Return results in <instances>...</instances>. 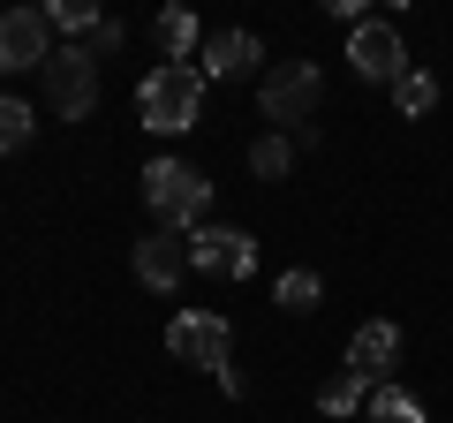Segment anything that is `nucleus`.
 Instances as JSON below:
<instances>
[{
	"instance_id": "nucleus-1",
	"label": "nucleus",
	"mask_w": 453,
	"mask_h": 423,
	"mask_svg": "<svg viewBox=\"0 0 453 423\" xmlns=\"http://www.w3.org/2000/svg\"><path fill=\"white\" fill-rule=\"evenodd\" d=\"M318 98H325L318 61H280V68H265V83H257L265 121H280V136H288L295 151L318 144Z\"/></svg>"
},
{
	"instance_id": "nucleus-2",
	"label": "nucleus",
	"mask_w": 453,
	"mask_h": 423,
	"mask_svg": "<svg viewBox=\"0 0 453 423\" xmlns=\"http://www.w3.org/2000/svg\"><path fill=\"white\" fill-rule=\"evenodd\" d=\"M136 114H144V129H159V136L196 129V121H204V68L159 61L144 83H136Z\"/></svg>"
},
{
	"instance_id": "nucleus-3",
	"label": "nucleus",
	"mask_w": 453,
	"mask_h": 423,
	"mask_svg": "<svg viewBox=\"0 0 453 423\" xmlns=\"http://www.w3.org/2000/svg\"><path fill=\"white\" fill-rule=\"evenodd\" d=\"M136 181H144V204H151V219H159V227H181V235H189L196 219H204V204H211V181L196 174L189 159H151Z\"/></svg>"
},
{
	"instance_id": "nucleus-4",
	"label": "nucleus",
	"mask_w": 453,
	"mask_h": 423,
	"mask_svg": "<svg viewBox=\"0 0 453 423\" xmlns=\"http://www.w3.org/2000/svg\"><path fill=\"white\" fill-rule=\"evenodd\" d=\"M46 98H53V114H68V121H83L98 106V53L91 46H61L46 61Z\"/></svg>"
},
{
	"instance_id": "nucleus-5",
	"label": "nucleus",
	"mask_w": 453,
	"mask_h": 423,
	"mask_svg": "<svg viewBox=\"0 0 453 423\" xmlns=\"http://www.w3.org/2000/svg\"><path fill=\"white\" fill-rule=\"evenodd\" d=\"M166 348H174V363H196V371L219 378V371H226V348H234V333H226L219 310H181L174 326H166Z\"/></svg>"
},
{
	"instance_id": "nucleus-6",
	"label": "nucleus",
	"mask_w": 453,
	"mask_h": 423,
	"mask_svg": "<svg viewBox=\"0 0 453 423\" xmlns=\"http://www.w3.org/2000/svg\"><path fill=\"white\" fill-rule=\"evenodd\" d=\"M189 265H204V273H219V280H250L257 273V242H250L242 227H196L189 235Z\"/></svg>"
},
{
	"instance_id": "nucleus-7",
	"label": "nucleus",
	"mask_w": 453,
	"mask_h": 423,
	"mask_svg": "<svg viewBox=\"0 0 453 423\" xmlns=\"http://www.w3.org/2000/svg\"><path fill=\"white\" fill-rule=\"evenodd\" d=\"M348 61H356V76H371V83H401V76H408V46H401L393 23H356Z\"/></svg>"
},
{
	"instance_id": "nucleus-8",
	"label": "nucleus",
	"mask_w": 453,
	"mask_h": 423,
	"mask_svg": "<svg viewBox=\"0 0 453 423\" xmlns=\"http://www.w3.org/2000/svg\"><path fill=\"white\" fill-rule=\"evenodd\" d=\"M46 16H38V8H8V16H0V76H8V68H46L53 61V46H46Z\"/></svg>"
},
{
	"instance_id": "nucleus-9",
	"label": "nucleus",
	"mask_w": 453,
	"mask_h": 423,
	"mask_svg": "<svg viewBox=\"0 0 453 423\" xmlns=\"http://www.w3.org/2000/svg\"><path fill=\"white\" fill-rule=\"evenodd\" d=\"M181 273H189V235L181 227H151L144 242H136V280L144 288H181Z\"/></svg>"
},
{
	"instance_id": "nucleus-10",
	"label": "nucleus",
	"mask_w": 453,
	"mask_h": 423,
	"mask_svg": "<svg viewBox=\"0 0 453 423\" xmlns=\"http://www.w3.org/2000/svg\"><path fill=\"white\" fill-rule=\"evenodd\" d=\"M393 356H401V326H386V318H371V326H356V341H348V371L363 378V386H386Z\"/></svg>"
},
{
	"instance_id": "nucleus-11",
	"label": "nucleus",
	"mask_w": 453,
	"mask_h": 423,
	"mask_svg": "<svg viewBox=\"0 0 453 423\" xmlns=\"http://www.w3.org/2000/svg\"><path fill=\"white\" fill-rule=\"evenodd\" d=\"M265 53H257V38L250 31H219V38H204V83L211 76H250Z\"/></svg>"
},
{
	"instance_id": "nucleus-12",
	"label": "nucleus",
	"mask_w": 453,
	"mask_h": 423,
	"mask_svg": "<svg viewBox=\"0 0 453 423\" xmlns=\"http://www.w3.org/2000/svg\"><path fill=\"white\" fill-rule=\"evenodd\" d=\"M38 16H46V31H68V46H76V38H91L98 23H106L91 0H53V8H38Z\"/></svg>"
},
{
	"instance_id": "nucleus-13",
	"label": "nucleus",
	"mask_w": 453,
	"mask_h": 423,
	"mask_svg": "<svg viewBox=\"0 0 453 423\" xmlns=\"http://www.w3.org/2000/svg\"><path fill=\"white\" fill-rule=\"evenodd\" d=\"M151 38H159L166 61H189V46H196V16H189V8H166V16L151 23Z\"/></svg>"
},
{
	"instance_id": "nucleus-14",
	"label": "nucleus",
	"mask_w": 453,
	"mask_h": 423,
	"mask_svg": "<svg viewBox=\"0 0 453 423\" xmlns=\"http://www.w3.org/2000/svg\"><path fill=\"white\" fill-rule=\"evenodd\" d=\"M273 303H280V310H318V303H325V280L310 273V265H295V273H280Z\"/></svg>"
},
{
	"instance_id": "nucleus-15",
	"label": "nucleus",
	"mask_w": 453,
	"mask_h": 423,
	"mask_svg": "<svg viewBox=\"0 0 453 423\" xmlns=\"http://www.w3.org/2000/svg\"><path fill=\"white\" fill-rule=\"evenodd\" d=\"M363 401H371V386H363L356 371H340V378H325V393H318V408H325V416H356Z\"/></svg>"
},
{
	"instance_id": "nucleus-16",
	"label": "nucleus",
	"mask_w": 453,
	"mask_h": 423,
	"mask_svg": "<svg viewBox=\"0 0 453 423\" xmlns=\"http://www.w3.org/2000/svg\"><path fill=\"white\" fill-rule=\"evenodd\" d=\"M393 106H401V114H431V106H438V76H423V68H408V76L393 83Z\"/></svg>"
},
{
	"instance_id": "nucleus-17",
	"label": "nucleus",
	"mask_w": 453,
	"mask_h": 423,
	"mask_svg": "<svg viewBox=\"0 0 453 423\" xmlns=\"http://www.w3.org/2000/svg\"><path fill=\"white\" fill-rule=\"evenodd\" d=\"M23 144H31V106L0 91V151H23Z\"/></svg>"
},
{
	"instance_id": "nucleus-18",
	"label": "nucleus",
	"mask_w": 453,
	"mask_h": 423,
	"mask_svg": "<svg viewBox=\"0 0 453 423\" xmlns=\"http://www.w3.org/2000/svg\"><path fill=\"white\" fill-rule=\"evenodd\" d=\"M363 408H371V423H423V408L408 401V393H393V386H378Z\"/></svg>"
},
{
	"instance_id": "nucleus-19",
	"label": "nucleus",
	"mask_w": 453,
	"mask_h": 423,
	"mask_svg": "<svg viewBox=\"0 0 453 423\" xmlns=\"http://www.w3.org/2000/svg\"><path fill=\"white\" fill-rule=\"evenodd\" d=\"M250 166H257L265 181H280V174L295 166V144H288V136H257V151H250Z\"/></svg>"
},
{
	"instance_id": "nucleus-20",
	"label": "nucleus",
	"mask_w": 453,
	"mask_h": 423,
	"mask_svg": "<svg viewBox=\"0 0 453 423\" xmlns=\"http://www.w3.org/2000/svg\"><path fill=\"white\" fill-rule=\"evenodd\" d=\"M121 38H129V31H121V23L106 16V23H98V31H91V53H121Z\"/></svg>"
}]
</instances>
